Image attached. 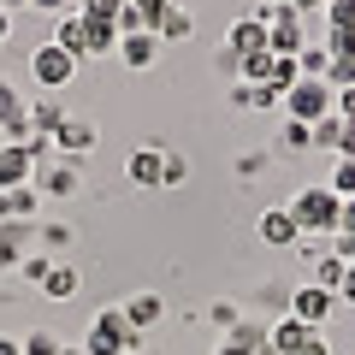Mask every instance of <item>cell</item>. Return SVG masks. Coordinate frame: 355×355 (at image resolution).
Returning <instances> with one entry per match:
<instances>
[{
	"label": "cell",
	"instance_id": "6da1fadb",
	"mask_svg": "<svg viewBox=\"0 0 355 355\" xmlns=\"http://www.w3.org/2000/svg\"><path fill=\"white\" fill-rule=\"evenodd\" d=\"M284 207H291V219H296L302 237H331V231L343 225V196L326 190V184H302Z\"/></svg>",
	"mask_w": 355,
	"mask_h": 355
},
{
	"label": "cell",
	"instance_id": "7a4b0ae2",
	"mask_svg": "<svg viewBox=\"0 0 355 355\" xmlns=\"http://www.w3.org/2000/svg\"><path fill=\"white\" fill-rule=\"evenodd\" d=\"M83 355H142V331H130L125 308H101L83 331Z\"/></svg>",
	"mask_w": 355,
	"mask_h": 355
},
{
	"label": "cell",
	"instance_id": "3957f363",
	"mask_svg": "<svg viewBox=\"0 0 355 355\" xmlns=\"http://www.w3.org/2000/svg\"><path fill=\"white\" fill-rule=\"evenodd\" d=\"M338 113V89L326 83V77H296L291 89H284V119H296V125H320V119Z\"/></svg>",
	"mask_w": 355,
	"mask_h": 355
},
{
	"label": "cell",
	"instance_id": "277c9868",
	"mask_svg": "<svg viewBox=\"0 0 355 355\" xmlns=\"http://www.w3.org/2000/svg\"><path fill=\"white\" fill-rule=\"evenodd\" d=\"M261 24H266V48H272V53H291V60H296V53L308 48V30H302L308 18L296 12L291 0H284V6H261Z\"/></svg>",
	"mask_w": 355,
	"mask_h": 355
},
{
	"label": "cell",
	"instance_id": "5b68a950",
	"mask_svg": "<svg viewBox=\"0 0 355 355\" xmlns=\"http://www.w3.org/2000/svg\"><path fill=\"white\" fill-rule=\"evenodd\" d=\"M30 77H36V89L60 95V89L77 77V60L60 48V42H42V48H30Z\"/></svg>",
	"mask_w": 355,
	"mask_h": 355
},
{
	"label": "cell",
	"instance_id": "8992f818",
	"mask_svg": "<svg viewBox=\"0 0 355 355\" xmlns=\"http://www.w3.org/2000/svg\"><path fill=\"white\" fill-rule=\"evenodd\" d=\"M284 314H296L302 326H314V331H320L331 314H338V296L320 291V284H296V291H291V308H284Z\"/></svg>",
	"mask_w": 355,
	"mask_h": 355
},
{
	"label": "cell",
	"instance_id": "52a82bcc",
	"mask_svg": "<svg viewBox=\"0 0 355 355\" xmlns=\"http://www.w3.org/2000/svg\"><path fill=\"white\" fill-rule=\"evenodd\" d=\"M0 137L6 142H30L36 137V130H30V101L6 83V77H0Z\"/></svg>",
	"mask_w": 355,
	"mask_h": 355
},
{
	"label": "cell",
	"instance_id": "ba28073f",
	"mask_svg": "<svg viewBox=\"0 0 355 355\" xmlns=\"http://www.w3.org/2000/svg\"><path fill=\"white\" fill-rule=\"evenodd\" d=\"M30 184H36V196L48 202V196H77V184H83V178H77V160L53 154L48 166H36V178H30Z\"/></svg>",
	"mask_w": 355,
	"mask_h": 355
},
{
	"label": "cell",
	"instance_id": "9c48e42d",
	"mask_svg": "<svg viewBox=\"0 0 355 355\" xmlns=\"http://www.w3.org/2000/svg\"><path fill=\"white\" fill-rule=\"evenodd\" d=\"M119 65H125V71H148L154 60H160V36H154V30H130V36H119Z\"/></svg>",
	"mask_w": 355,
	"mask_h": 355
},
{
	"label": "cell",
	"instance_id": "30bf717a",
	"mask_svg": "<svg viewBox=\"0 0 355 355\" xmlns=\"http://www.w3.org/2000/svg\"><path fill=\"white\" fill-rule=\"evenodd\" d=\"M125 178L137 190H166V148H137L125 160Z\"/></svg>",
	"mask_w": 355,
	"mask_h": 355
},
{
	"label": "cell",
	"instance_id": "8fae6325",
	"mask_svg": "<svg viewBox=\"0 0 355 355\" xmlns=\"http://www.w3.org/2000/svg\"><path fill=\"white\" fill-rule=\"evenodd\" d=\"M254 231H261V243H266V249H296V243H302V231H296L291 207H266V214L254 219Z\"/></svg>",
	"mask_w": 355,
	"mask_h": 355
},
{
	"label": "cell",
	"instance_id": "7c38bea8",
	"mask_svg": "<svg viewBox=\"0 0 355 355\" xmlns=\"http://www.w3.org/2000/svg\"><path fill=\"white\" fill-rule=\"evenodd\" d=\"M225 48L237 53V60H249V53H266V24H261V12H243L237 24L225 30Z\"/></svg>",
	"mask_w": 355,
	"mask_h": 355
},
{
	"label": "cell",
	"instance_id": "4fadbf2b",
	"mask_svg": "<svg viewBox=\"0 0 355 355\" xmlns=\"http://www.w3.org/2000/svg\"><path fill=\"white\" fill-rule=\"evenodd\" d=\"M53 148H60L65 160H83V154L95 148V125H89V119H77V113H65V125L53 130Z\"/></svg>",
	"mask_w": 355,
	"mask_h": 355
},
{
	"label": "cell",
	"instance_id": "5bb4252c",
	"mask_svg": "<svg viewBox=\"0 0 355 355\" xmlns=\"http://www.w3.org/2000/svg\"><path fill=\"white\" fill-rule=\"evenodd\" d=\"M36 178V160H30L24 142H0V190H18Z\"/></svg>",
	"mask_w": 355,
	"mask_h": 355
},
{
	"label": "cell",
	"instance_id": "9a60e30c",
	"mask_svg": "<svg viewBox=\"0 0 355 355\" xmlns=\"http://www.w3.org/2000/svg\"><path fill=\"white\" fill-rule=\"evenodd\" d=\"M48 42H60V48L71 53L77 65H83V60H89V24H83V12H60V18H53V36H48Z\"/></svg>",
	"mask_w": 355,
	"mask_h": 355
},
{
	"label": "cell",
	"instance_id": "2e32d148",
	"mask_svg": "<svg viewBox=\"0 0 355 355\" xmlns=\"http://www.w3.org/2000/svg\"><path fill=\"white\" fill-rule=\"evenodd\" d=\"M36 207H42L36 184H18V190H0V219H6V225H30V219H36Z\"/></svg>",
	"mask_w": 355,
	"mask_h": 355
},
{
	"label": "cell",
	"instance_id": "e0dca14e",
	"mask_svg": "<svg viewBox=\"0 0 355 355\" xmlns=\"http://www.w3.org/2000/svg\"><path fill=\"white\" fill-rule=\"evenodd\" d=\"M231 107H249V113H284V95L272 83H231Z\"/></svg>",
	"mask_w": 355,
	"mask_h": 355
},
{
	"label": "cell",
	"instance_id": "ac0fdd59",
	"mask_svg": "<svg viewBox=\"0 0 355 355\" xmlns=\"http://www.w3.org/2000/svg\"><path fill=\"white\" fill-rule=\"evenodd\" d=\"M308 338H314V326H302L296 314H284V320H272V326H266V343H272L279 355H296Z\"/></svg>",
	"mask_w": 355,
	"mask_h": 355
},
{
	"label": "cell",
	"instance_id": "d6986e66",
	"mask_svg": "<svg viewBox=\"0 0 355 355\" xmlns=\"http://www.w3.org/2000/svg\"><path fill=\"white\" fill-rule=\"evenodd\" d=\"M30 254V225H6L0 219V272H18Z\"/></svg>",
	"mask_w": 355,
	"mask_h": 355
},
{
	"label": "cell",
	"instance_id": "ffe728a7",
	"mask_svg": "<svg viewBox=\"0 0 355 355\" xmlns=\"http://www.w3.org/2000/svg\"><path fill=\"white\" fill-rule=\"evenodd\" d=\"M160 314H166V302H160L154 291H137V296L125 302V320H130V331H154V326H160Z\"/></svg>",
	"mask_w": 355,
	"mask_h": 355
},
{
	"label": "cell",
	"instance_id": "44dd1931",
	"mask_svg": "<svg viewBox=\"0 0 355 355\" xmlns=\"http://www.w3.org/2000/svg\"><path fill=\"white\" fill-rule=\"evenodd\" d=\"M42 291H48L53 302H71V296L83 291V272H77V266H65V261H53V272L42 279Z\"/></svg>",
	"mask_w": 355,
	"mask_h": 355
},
{
	"label": "cell",
	"instance_id": "7402d4cb",
	"mask_svg": "<svg viewBox=\"0 0 355 355\" xmlns=\"http://www.w3.org/2000/svg\"><path fill=\"white\" fill-rule=\"evenodd\" d=\"M60 125H65V107L60 101H36V107H30V130H36V137H53Z\"/></svg>",
	"mask_w": 355,
	"mask_h": 355
},
{
	"label": "cell",
	"instance_id": "603a6c76",
	"mask_svg": "<svg viewBox=\"0 0 355 355\" xmlns=\"http://www.w3.org/2000/svg\"><path fill=\"white\" fill-rule=\"evenodd\" d=\"M272 65H279V53H272V48H266V53H249L243 71H237V83H272Z\"/></svg>",
	"mask_w": 355,
	"mask_h": 355
},
{
	"label": "cell",
	"instance_id": "cb8c5ba5",
	"mask_svg": "<svg viewBox=\"0 0 355 355\" xmlns=\"http://www.w3.org/2000/svg\"><path fill=\"white\" fill-rule=\"evenodd\" d=\"M190 12H184V6H172V12H166L160 18V30H154V36H160V48H166V42H190Z\"/></svg>",
	"mask_w": 355,
	"mask_h": 355
},
{
	"label": "cell",
	"instance_id": "d4e9b609",
	"mask_svg": "<svg viewBox=\"0 0 355 355\" xmlns=\"http://www.w3.org/2000/svg\"><path fill=\"white\" fill-rule=\"evenodd\" d=\"M343 272H349V261H338V254H320V266H314V284H320V291H331V296H338Z\"/></svg>",
	"mask_w": 355,
	"mask_h": 355
},
{
	"label": "cell",
	"instance_id": "484cf974",
	"mask_svg": "<svg viewBox=\"0 0 355 355\" xmlns=\"http://www.w3.org/2000/svg\"><path fill=\"white\" fill-rule=\"evenodd\" d=\"M225 343H237V349H261V343H266V326H261V320H237V326L225 331Z\"/></svg>",
	"mask_w": 355,
	"mask_h": 355
},
{
	"label": "cell",
	"instance_id": "4316f807",
	"mask_svg": "<svg viewBox=\"0 0 355 355\" xmlns=\"http://www.w3.org/2000/svg\"><path fill=\"white\" fill-rule=\"evenodd\" d=\"M296 71H302V77H326V71H331V53H326V48H314V42H308V48L296 53Z\"/></svg>",
	"mask_w": 355,
	"mask_h": 355
},
{
	"label": "cell",
	"instance_id": "83f0119b",
	"mask_svg": "<svg viewBox=\"0 0 355 355\" xmlns=\"http://www.w3.org/2000/svg\"><path fill=\"white\" fill-rule=\"evenodd\" d=\"M279 142L291 154H302V148H314V125H296V119H284V130H279Z\"/></svg>",
	"mask_w": 355,
	"mask_h": 355
},
{
	"label": "cell",
	"instance_id": "f1b7e54d",
	"mask_svg": "<svg viewBox=\"0 0 355 355\" xmlns=\"http://www.w3.org/2000/svg\"><path fill=\"white\" fill-rule=\"evenodd\" d=\"M326 190H338L343 202L355 196V160H331V178H326Z\"/></svg>",
	"mask_w": 355,
	"mask_h": 355
},
{
	"label": "cell",
	"instance_id": "f546056e",
	"mask_svg": "<svg viewBox=\"0 0 355 355\" xmlns=\"http://www.w3.org/2000/svg\"><path fill=\"white\" fill-rule=\"evenodd\" d=\"M338 142H343V119L331 113V119H320V125H314V148H326V154H338Z\"/></svg>",
	"mask_w": 355,
	"mask_h": 355
},
{
	"label": "cell",
	"instance_id": "4dcf8cb0",
	"mask_svg": "<svg viewBox=\"0 0 355 355\" xmlns=\"http://www.w3.org/2000/svg\"><path fill=\"white\" fill-rule=\"evenodd\" d=\"M320 48L331 53V60H355V30H326V42Z\"/></svg>",
	"mask_w": 355,
	"mask_h": 355
},
{
	"label": "cell",
	"instance_id": "1f68e13d",
	"mask_svg": "<svg viewBox=\"0 0 355 355\" xmlns=\"http://www.w3.org/2000/svg\"><path fill=\"white\" fill-rule=\"evenodd\" d=\"M326 30H355V0H331L326 6Z\"/></svg>",
	"mask_w": 355,
	"mask_h": 355
},
{
	"label": "cell",
	"instance_id": "d6a6232c",
	"mask_svg": "<svg viewBox=\"0 0 355 355\" xmlns=\"http://www.w3.org/2000/svg\"><path fill=\"white\" fill-rule=\"evenodd\" d=\"M24 343V355H60V338L53 331H30V338H18Z\"/></svg>",
	"mask_w": 355,
	"mask_h": 355
},
{
	"label": "cell",
	"instance_id": "836d02e7",
	"mask_svg": "<svg viewBox=\"0 0 355 355\" xmlns=\"http://www.w3.org/2000/svg\"><path fill=\"white\" fill-rule=\"evenodd\" d=\"M130 6L142 12V24H148V30H160V18L172 12V0H130Z\"/></svg>",
	"mask_w": 355,
	"mask_h": 355
},
{
	"label": "cell",
	"instance_id": "e575fe53",
	"mask_svg": "<svg viewBox=\"0 0 355 355\" xmlns=\"http://www.w3.org/2000/svg\"><path fill=\"white\" fill-rule=\"evenodd\" d=\"M18 272H24L30 284H42V279L53 272V261H48V254H24V266H18Z\"/></svg>",
	"mask_w": 355,
	"mask_h": 355
},
{
	"label": "cell",
	"instance_id": "d590c367",
	"mask_svg": "<svg viewBox=\"0 0 355 355\" xmlns=\"http://www.w3.org/2000/svg\"><path fill=\"white\" fill-rule=\"evenodd\" d=\"M184 178H190V166H184V154H172V148H166V190H178Z\"/></svg>",
	"mask_w": 355,
	"mask_h": 355
},
{
	"label": "cell",
	"instance_id": "8d00e7d4",
	"mask_svg": "<svg viewBox=\"0 0 355 355\" xmlns=\"http://www.w3.org/2000/svg\"><path fill=\"white\" fill-rule=\"evenodd\" d=\"M331 254L355 266V231H331Z\"/></svg>",
	"mask_w": 355,
	"mask_h": 355
},
{
	"label": "cell",
	"instance_id": "74e56055",
	"mask_svg": "<svg viewBox=\"0 0 355 355\" xmlns=\"http://www.w3.org/2000/svg\"><path fill=\"white\" fill-rule=\"evenodd\" d=\"M237 320H243V314H237V302H214V326H225V331H231Z\"/></svg>",
	"mask_w": 355,
	"mask_h": 355
},
{
	"label": "cell",
	"instance_id": "f35d334b",
	"mask_svg": "<svg viewBox=\"0 0 355 355\" xmlns=\"http://www.w3.org/2000/svg\"><path fill=\"white\" fill-rule=\"evenodd\" d=\"M36 12H48V18H60V12H77V0H30Z\"/></svg>",
	"mask_w": 355,
	"mask_h": 355
},
{
	"label": "cell",
	"instance_id": "ab89813d",
	"mask_svg": "<svg viewBox=\"0 0 355 355\" xmlns=\"http://www.w3.org/2000/svg\"><path fill=\"white\" fill-rule=\"evenodd\" d=\"M338 119H349V125H355V83L338 89Z\"/></svg>",
	"mask_w": 355,
	"mask_h": 355
},
{
	"label": "cell",
	"instance_id": "60d3db41",
	"mask_svg": "<svg viewBox=\"0 0 355 355\" xmlns=\"http://www.w3.org/2000/svg\"><path fill=\"white\" fill-rule=\"evenodd\" d=\"M42 237H48L53 249H65V243H71V231H65V225H42Z\"/></svg>",
	"mask_w": 355,
	"mask_h": 355
},
{
	"label": "cell",
	"instance_id": "b9f144b4",
	"mask_svg": "<svg viewBox=\"0 0 355 355\" xmlns=\"http://www.w3.org/2000/svg\"><path fill=\"white\" fill-rule=\"evenodd\" d=\"M338 302H349V308H355V266L343 272V284H338Z\"/></svg>",
	"mask_w": 355,
	"mask_h": 355
},
{
	"label": "cell",
	"instance_id": "7bdbcfd3",
	"mask_svg": "<svg viewBox=\"0 0 355 355\" xmlns=\"http://www.w3.org/2000/svg\"><path fill=\"white\" fill-rule=\"evenodd\" d=\"M296 355H331V343H326V338H320V331H314V338H308V343H302V349H296Z\"/></svg>",
	"mask_w": 355,
	"mask_h": 355
},
{
	"label": "cell",
	"instance_id": "ee69618b",
	"mask_svg": "<svg viewBox=\"0 0 355 355\" xmlns=\"http://www.w3.org/2000/svg\"><path fill=\"white\" fill-rule=\"evenodd\" d=\"M291 6H296V12H302V18H308V12H326L331 0H291Z\"/></svg>",
	"mask_w": 355,
	"mask_h": 355
},
{
	"label": "cell",
	"instance_id": "f6af8a7d",
	"mask_svg": "<svg viewBox=\"0 0 355 355\" xmlns=\"http://www.w3.org/2000/svg\"><path fill=\"white\" fill-rule=\"evenodd\" d=\"M6 42H12V12L0 6V48H6Z\"/></svg>",
	"mask_w": 355,
	"mask_h": 355
},
{
	"label": "cell",
	"instance_id": "bcb514c9",
	"mask_svg": "<svg viewBox=\"0 0 355 355\" xmlns=\"http://www.w3.org/2000/svg\"><path fill=\"white\" fill-rule=\"evenodd\" d=\"M0 355H24V343H18V338H0Z\"/></svg>",
	"mask_w": 355,
	"mask_h": 355
},
{
	"label": "cell",
	"instance_id": "7dc6e473",
	"mask_svg": "<svg viewBox=\"0 0 355 355\" xmlns=\"http://www.w3.org/2000/svg\"><path fill=\"white\" fill-rule=\"evenodd\" d=\"M214 355H254V349H237V343H219Z\"/></svg>",
	"mask_w": 355,
	"mask_h": 355
},
{
	"label": "cell",
	"instance_id": "c3c4849f",
	"mask_svg": "<svg viewBox=\"0 0 355 355\" xmlns=\"http://www.w3.org/2000/svg\"><path fill=\"white\" fill-rule=\"evenodd\" d=\"M0 6H6V12H24V6H30V0H0Z\"/></svg>",
	"mask_w": 355,
	"mask_h": 355
},
{
	"label": "cell",
	"instance_id": "681fc988",
	"mask_svg": "<svg viewBox=\"0 0 355 355\" xmlns=\"http://www.w3.org/2000/svg\"><path fill=\"white\" fill-rule=\"evenodd\" d=\"M60 355H83V343H60Z\"/></svg>",
	"mask_w": 355,
	"mask_h": 355
},
{
	"label": "cell",
	"instance_id": "f907efd6",
	"mask_svg": "<svg viewBox=\"0 0 355 355\" xmlns=\"http://www.w3.org/2000/svg\"><path fill=\"white\" fill-rule=\"evenodd\" d=\"M254 355H279V349H272V343H261V349H254Z\"/></svg>",
	"mask_w": 355,
	"mask_h": 355
},
{
	"label": "cell",
	"instance_id": "816d5d0a",
	"mask_svg": "<svg viewBox=\"0 0 355 355\" xmlns=\"http://www.w3.org/2000/svg\"><path fill=\"white\" fill-rule=\"evenodd\" d=\"M172 6H184V12H190V0H172Z\"/></svg>",
	"mask_w": 355,
	"mask_h": 355
},
{
	"label": "cell",
	"instance_id": "f5cc1de1",
	"mask_svg": "<svg viewBox=\"0 0 355 355\" xmlns=\"http://www.w3.org/2000/svg\"><path fill=\"white\" fill-rule=\"evenodd\" d=\"M261 6H284V0H261Z\"/></svg>",
	"mask_w": 355,
	"mask_h": 355
}]
</instances>
